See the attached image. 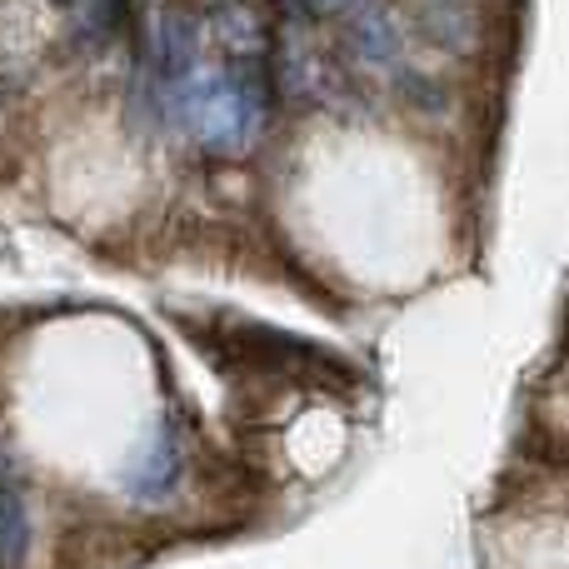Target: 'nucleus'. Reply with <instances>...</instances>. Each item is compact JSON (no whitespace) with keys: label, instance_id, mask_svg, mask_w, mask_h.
<instances>
[{"label":"nucleus","instance_id":"obj_3","mask_svg":"<svg viewBox=\"0 0 569 569\" xmlns=\"http://www.w3.org/2000/svg\"><path fill=\"white\" fill-rule=\"evenodd\" d=\"M180 475V445H176V430L170 425H160L156 440H150V450L136 460V470H130V490L146 495V500H156V495H166L170 485H176Z\"/></svg>","mask_w":569,"mask_h":569},{"label":"nucleus","instance_id":"obj_1","mask_svg":"<svg viewBox=\"0 0 569 569\" xmlns=\"http://www.w3.org/2000/svg\"><path fill=\"white\" fill-rule=\"evenodd\" d=\"M180 120L206 150H246L256 136V96L230 76H200L180 90Z\"/></svg>","mask_w":569,"mask_h":569},{"label":"nucleus","instance_id":"obj_2","mask_svg":"<svg viewBox=\"0 0 569 569\" xmlns=\"http://www.w3.org/2000/svg\"><path fill=\"white\" fill-rule=\"evenodd\" d=\"M230 350H236L246 365H260V370H276V375H300V380H330V385L350 380V365H345L340 355L320 350L315 340H300V335L270 330V325L236 320Z\"/></svg>","mask_w":569,"mask_h":569}]
</instances>
